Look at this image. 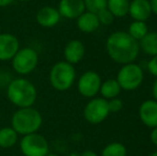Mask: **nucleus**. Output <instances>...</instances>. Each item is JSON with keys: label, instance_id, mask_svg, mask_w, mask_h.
Here are the masks:
<instances>
[{"label": "nucleus", "instance_id": "1", "mask_svg": "<svg viewBox=\"0 0 157 156\" xmlns=\"http://www.w3.org/2000/svg\"><path fill=\"white\" fill-rule=\"evenodd\" d=\"M106 50L112 60L119 64L134 62L140 51L139 42L127 32L117 31L109 36L106 42Z\"/></svg>", "mask_w": 157, "mask_h": 156}, {"label": "nucleus", "instance_id": "2", "mask_svg": "<svg viewBox=\"0 0 157 156\" xmlns=\"http://www.w3.org/2000/svg\"><path fill=\"white\" fill-rule=\"evenodd\" d=\"M6 96L18 108L32 107L37 97L35 86L26 78H15L6 87Z\"/></svg>", "mask_w": 157, "mask_h": 156}, {"label": "nucleus", "instance_id": "3", "mask_svg": "<svg viewBox=\"0 0 157 156\" xmlns=\"http://www.w3.org/2000/svg\"><path fill=\"white\" fill-rule=\"evenodd\" d=\"M43 123V117L37 109L33 107L19 108L12 116L11 127L18 135L25 136L37 133Z\"/></svg>", "mask_w": 157, "mask_h": 156}, {"label": "nucleus", "instance_id": "4", "mask_svg": "<svg viewBox=\"0 0 157 156\" xmlns=\"http://www.w3.org/2000/svg\"><path fill=\"white\" fill-rule=\"evenodd\" d=\"M76 79V71L73 64L66 61L55 63L49 72V82L57 91H66L73 86Z\"/></svg>", "mask_w": 157, "mask_h": 156}, {"label": "nucleus", "instance_id": "5", "mask_svg": "<svg viewBox=\"0 0 157 156\" xmlns=\"http://www.w3.org/2000/svg\"><path fill=\"white\" fill-rule=\"evenodd\" d=\"M143 78L144 74L140 65L132 62L122 65L117 76V81L122 90L134 91L142 85Z\"/></svg>", "mask_w": 157, "mask_h": 156}, {"label": "nucleus", "instance_id": "6", "mask_svg": "<svg viewBox=\"0 0 157 156\" xmlns=\"http://www.w3.org/2000/svg\"><path fill=\"white\" fill-rule=\"evenodd\" d=\"M39 63V55L31 47L19 49L12 58V67L19 75H28L32 73Z\"/></svg>", "mask_w": 157, "mask_h": 156}, {"label": "nucleus", "instance_id": "7", "mask_svg": "<svg viewBox=\"0 0 157 156\" xmlns=\"http://www.w3.org/2000/svg\"><path fill=\"white\" fill-rule=\"evenodd\" d=\"M19 146L23 155L25 156H46L49 153L47 139L39 133L23 136Z\"/></svg>", "mask_w": 157, "mask_h": 156}, {"label": "nucleus", "instance_id": "8", "mask_svg": "<svg viewBox=\"0 0 157 156\" xmlns=\"http://www.w3.org/2000/svg\"><path fill=\"white\" fill-rule=\"evenodd\" d=\"M108 101L103 97H93L83 109V118L91 124H99L109 115Z\"/></svg>", "mask_w": 157, "mask_h": 156}, {"label": "nucleus", "instance_id": "9", "mask_svg": "<svg viewBox=\"0 0 157 156\" xmlns=\"http://www.w3.org/2000/svg\"><path fill=\"white\" fill-rule=\"evenodd\" d=\"M101 86V78L96 72L88 71L85 72L79 77L77 88L78 92L83 97L93 98L99 93V89Z\"/></svg>", "mask_w": 157, "mask_h": 156}, {"label": "nucleus", "instance_id": "10", "mask_svg": "<svg viewBox=\"0 0 157 156\" xmlns=\"http://www.w3.org/2000/svg\"><path fill=\"white\" fill-rule=\"evenodd\" d=\"M19 50L18 39L11 33H0V61L12 60Z\"/></svg>", "mask_w": 157, "mask_h": 156}, {"label": "nucleus", "instance_id": "11", "mask_svg": "<svg viewBox=\"0 0 157 156\" xmlns=\"http://www.w3.org/2000/svg\"><path fill=\"white\" fill-rule=\"evenodd\" d=\"M58 11L61 17L67 19H77L86 11V8L83 0H60Z\"/></svg>", "mask_w": 157, "mask_h": 156}, {"label": "nucleus", "instance_id": "12", "mask_svg": "<svg viewBox=\"0 0 157 156\" xmlns=\"http://www.w3.org/2000/svg\"><path fill=\"white\" fill-rule=\"evenodd\" d=\"M139 118L141 122L150 128L157 126V102L155 100L144 101L140 105Z\"/></svg>", "mask_w": 157, "mask_h": 156}, {"label": "nucleus", "instance_id": "13", "mask_svg": "<svg viewBox=\"0 0 157 156\" xmlns=\"http://www.w3.org/2000/svg\"><path fill=\"white\" fill-rule=\"evenodd\" d=\"M35 18H36L37 24L42 27L52 28L60 21L61 15L59 13L58 9L54 8V6H46L37 11Z\"/></svg>", "mask_w": 157, "mask_h": 156}, {"label": "nucleus", "instance_id": "14", "mask_svg": "<svg viewBox=\"0 0 157 156\" xmlns=\"http://www.w3.org/2000/svg\"><path fill=\"white\" fill-rule=\"evenodd\" d=\"M85 45L79 40H72L64 47V58L65 61L71 64L79 63L85 57Z\"/></svg>", "mask_w": 157, "mask_h": 156}, {"label": "nucleus", "instance_id": "15", "mask_svg": "<svg viewBox=\"0 0 157 156\" xmlns=\"http://www.w3.org/2000/svg\"><path fill=\"white\" fill-rule=\"evenodd\" d=\"M128 14L134 21H145L152 14L149 0H132L129 2Z\"/></svg>", "mask_w": 157, "mask_h": 156}, {"label": "nucleus", "instance_id": "16", "mask_svg": "<svg viewBox=\"0 0 157 156\" xmlns=\"http://www.w3.org/2000/svg\"><path fill=\"white\" fill-rule=\"evenodd\" d=\"M99 21L97 15L94 13L85 11L80 16L77 18V27L83 33H92L96 31L99 27Z\"/></svg>", "mask_w": 157, "mask_h": 156}, {"label": "nucleus", "instance_id": "17", "mask_svg": "<svg viewBox=\"0 0 157 156\" xmlns=\"http://www.w3.org/2000/svg\"><path fill=\"white\" fill-rule=\"evenodd\" d=\"M121 87L118 83L117 79H107L106 81L101 82V89H99V93H101V97L105 100H111V98L118 97V95L121 92Z\"/></svg>", "mask_w": 157, "mask_h": 156}, {"label": "nucleus", "instance_id": "18", "mask_svg": "<svg viewBox=\"0 0 157 156\" xmlns=\"http://www.w3.org/2000/svg\"><path fill=\"white\" fill-rule=\"evenodd\" d=\"M140 49L147 56H156L157 55V32H147L144 38L139 41Z\"/></svg>", "mask_w": 157, "mask_h": 156}, {"label": "nucleus", "instance_id": "19", "mask_svg": "<svg viewBox=\"0 0 157 156\" xmlns=\"http://www.w3.org/2000/svg\"><path fill=\"white\" fill-rule=\"evenodd\" d=\"M18 134L12 127H2L0 128V148L10 149L17 143Z\"/></svg>", "mask_w": 157, "mask_h": 156}, {"label": "nucleus", "instance_id": "20", "mask_svg": "<svg viewBox=\"0 0 157 156\" xmlns=\"http://www.w3.org/2000/svg\"><path fill=\"white\" fill-rule=\"evenodd\" d=\"M129 0H107V9L114 17H124L128 14Z\"/></svg>", "mask_w": 157, "mask_h": 156}, {"label": "nucleus", "instance_id": "21", "mask_svg": "<svg viewBox=\"0 0 157 156\" xmlns=\"http://www.w3.org/2000/svg\"><path fill=\"white\" fill-rule=\"evenodd\" d=\"M149 32L147 26L145 24V21H134L129 25L127 33L132 36V39H135L136 41H140L144 38L145 34Z\"/></svg>", "mask_w": 157, "mask_h": 156}, {"label": "nucleus", "instance_id": "22", "mask_svg": "<svg viewBox=\"0 0 157 156\" xmlns=\"http://www.w3.org/2000/svg\"><path fill=\"white\" fill-rule=\"evenodd\" d=\"M127 150L121 142H111L101 151V156H126Z\"/></svg>", "mask_w": 157, "mask_h": 156}, {"label": "nucleus", "instance_id": "23", "mask_svg": "<svg viewBox=\"0 0 157 156\" xmlns=\"http://www.w3.org/2000/svg\"><path fill=\"white\" fill-rule=\"evenodd\" d=\"M86 11L97 14L99 11L107 8V0H83Z\"/></svg>", "mask_w": 157, "mask_h": 156}, {"label": "nucleus", "instance_id": "24", "mask_svg": "<svg viewBox=\"0 0 157 156\" xmlns=\"http://www.w3.org/2000/svg\"><path fill=\"white\" fill-rule=\"evenodd\" d=\"M96 15H97V18H98V21H99V24H103V25H105V26L111 25L114 21V16L112 15V13L110 12L107 8L99 11Z\"/></svg>", "mask_w": 157, "mask_h": 156}, {"label": "nucleus", "instance_id": "25", "mask_svg": "<svg viewBox=\"0 0 157 156\" xmlns=\"http://www.w3.org/2000/svg\"><path fill=\"white\" fill-rule=\"evenodd\" d=\"M108 108H109V112H119L123 109V101L118 97L111 98L108 101Z\"/></svg>", "mask_w": 157, "mask_h": 156}, {"label": "nucleus", "instance_id": "26", "mask_svg": "<svg viewBox=\"0 0 157 156\" xmlns=\"http://www.w3.org/2000/svg\"><path fill=\"white\" fill-rule=\"evenodd\" d=\"M147 70L152 75L157 77V55L152 57L151 60L147 62Z\"/></svg>", "mask_w": 157, "mask_h": 156}, {"label": "nucleus", "instance_id": "27", "mask_svg": "<svg viewBox=\"0 0 157 156\" xmlns=\"http://www.w3.org/2000/svg\"><path fill=\"white\" fill-rule=\"evenodd\" d=\"M150 139H151L152 143L157 146V126L152 129L151 135H150Z\"/></svg>", "mask_w": 157, "mask_h": 156}, {"label": "nucleus", "instance_id": "28", "mask_svg": "<svg viewBox=\"0 0 157 156\" xmlns=\"http://www.w3.org/2000/svg\"><path fill=\"white\" fill-rule=\"evenodd\" d=\"M149 1H150V6H151L152 13L157 15V0H149Z\"/></svg>", "mask_w": 157, "mask_h": 156}, {"label": "nucleus", "instance_id": "29", "mask_svg": "<svg viewBox=\"0 0 157 156\" xmlns=\"http://www.w3.org/2000/svg\"><path fill=\"white\" fill-rule=\"evenodd\" d=\"M152 93H153V96H154V100L157 102V79L154 81L153 83V88H152Z\"/></svg>", "mask_w": 157, "mask_h": 156}, {"label": "nucleus", "instance_id": "30", "mask_svg": "<svg viewBox=\"0 0 157 156\" xmlns=\"http://www.w3.org/2000/svg\"><path fill=\"white\" fill-rule=\"evenodd\" d=\"M14 0H0V8H4V6H10Z\"/></svg>", "mask_w": 157, "mask_h": 156}, {"label": "nucleus", "instance_id": "31", "mask_svg": "<svg viewBox=\"0 0 157 156\" xmlns=\"http://www.w3.org/2000/svg\"><path fill=\"white\" fill-rule=\"evenodd\" d=\"M80 156H98L96 154V153L94 152V151H91V150H87L85 151V152L81 153Z\"/></svg>", "mask_w": 157, "mask_h": 156}, {"label": "nucleus", "instance_id": "32", "mask_svg": "<svg viewBox=\"0 0 157 156\" xmlns=\"http://www.w3.org/2000/svg\"><path fill=\"white\" fill-rule=\"evenodd\" d=\"M46 156H60V155H58V154H54V153H48Z\"/></svg>", "mask_w": 157, "mask_h": 156}, {"label": "nucleus", "instance_id": "33", "mask_svg": "<svg viewBox=\"0 0 157 156\" xmlns=\"http://www.w3.org/2000/svg\"><path fill=\"white\" fill-rule=\"evenodd\" d=\"M149 156H157V151H155V152H153L151 155H149Z\"/></svg>", "mask_w": 157, "mask_h": 156}, {"label": "nucleus", "instance_id": "34", "mask_svg": "<svg viewBox=\"0 0 157 156\" xmlns=\"http://www.w3.org/2000/svg\"><path fill=\"white\" fill-rule=\"evenodd\" d=\"M18 1H21V2H27V1H30V0H18Z\"/></svg>", "mask_w": 157, "mask_h": 156}]
</instances>
